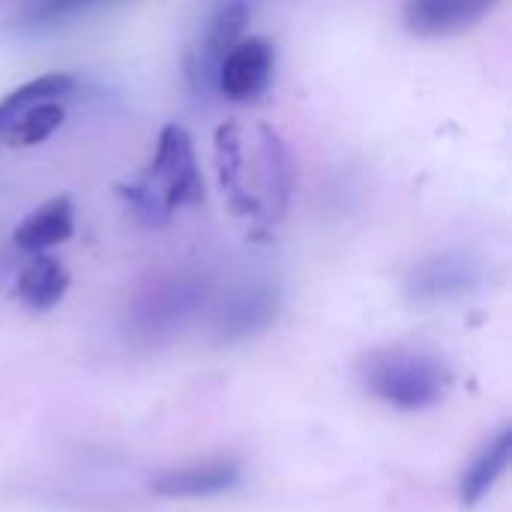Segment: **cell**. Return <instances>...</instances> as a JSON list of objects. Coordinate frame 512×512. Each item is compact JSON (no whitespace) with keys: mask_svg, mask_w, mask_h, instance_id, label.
I'll return each mask as SVG.
<instances>
[{"mask_svg":"<svg viewBox=\"0 0 512 512\" xmlns=\"http://www.w3.org/2000/svg\"><path fill=\"white\" fill-rule=\"evenodd\" d=\"M360 381L375 399L399 411L438 408L453 390V372L441 357L405 345L369 351L360 360Z\"/></svg>","mask_w":512,"mask_h":512,"instance_id":"obj_1","label":"cell"},{"mask_svg":"<svg viewBox=\"0 0 512 512\" xmlns=\"http://www.w3.org/2000/svg\"><path fill=\"white\" fill-rule=\"evenodd\" d=\"M141 183L165 204L168 213L204 201V177L195 153V141L186 126L168 123L156 138V150Z\"/></svg>","mask_w":512,"mask_h":512,"instance_id":"obj_2","label":"cell"},{"mask_svg":"<svg viewBox=\"0 0 512 512\" xmlns=\"http://www.w3.org/2000/svg\"><path fill=\"white\" fill-rule=\"evenodd\" d=\"M207 300V285L195 276H171L150 285L132 306L129 327L138 339H162L183 327Z\"/></svg>","mask_w":512,"mask_h":512,"instance_id":"obj_3","label":"cell"},{"mask_svg":"<svg viewBox=\"0 0 512 512\" xmlns=\"http://www.w3.org/2000/svg\"><path fill=\"white\" fill-rule=\"evenodd\" d=\"M276 78V45L264 36H243L216 66L213 87L240 105L267 96Z\"/></svg>","mask_w":512,"mask_h":512,"instance_id":"obj_4","label":"cell"},{"mask_svg":"<svg viewBox=\"0 0 512 512\" xmlns=\"http://www.w3.org/2000/svg\"><path fill=\"white\" fill-rule=\"evenodd\" d=\"M501 0H405L402 24L420 39H444L474 30Z\"/></svg>","mask_w":512,"mask_h":512,"instance_id":"obj_5","label":"cell"},{"mask_svg":"<svg viewBox=\"0 0 512 512\" xmlns=\"http://www.w3.org/2000/svg\"><path fill=\"white\" fill-rule=\"evenodd\" d=\"M249 3L246 0H225L216 6L213 18L207 21V30H204V39L198 48L189 51V78L201 84H210L213 87V78H216V66L219 60L243 39V30L249 24Z\"/></svg>","mask_w":512,"mask_h":512,"instance_id":"obj_6","label":"cell"},{"mask_svg":"<svg viewBox=\"0 0 512 512\" xmlns=\"http://www.w3.org/2000/svg\"><path fill=\"white\" fill-rule=\"evenodd\" d=\"M240 483V465L231 459L198 462L186 468L162 471L150 480V492L168 501H189V498H216L231 492Z\"/></svg>","mask_w":512,"mask_h":512,"instance_id":"obj_7","label":"cell"},{"mask_svg":"<svg viewBox=\"0 0 512 512\" xmlns=\"http://www.w3.org/2000/svg\"><path fill=\"white\" fill-rule=\"evenodd\" d=\"M474 282H477V267L468 255L441 252V255L420 261L411 270L405 282V294L414 303H441V300L465 294Z\"/></svg>","mask_w":512,"mask_h":512,"instance_id":"obj_8","label":"cell"},{"mask_svg":"<svg viewBox=\"0 0 512 512\" xmlns=\"http://www.w3.org/2000/svg\"><path fill=\"white\" fill-rule=\"evenodd\" d=\"M75 234V207L69 195H54L42 201L36 210H30L12 231V243L27 252H48L54 246H63Z\"/></svg>","mask_w":512,"mask_h":512,"instance_id":"obj_9","label":"cell"},{"mask_svg":"<svg viewBox=\"0 0 512 512\" xmlns=\"http://www.w3.org/2000/svg\"><path fill=\"white\" fill-rule=\"evenodd\" d=\"M276 315H279V294L267 285L249 288L222 306L219 321H216L219 342L252 339V336L264 333L276 321Z\"/></svg>","mask_w":512,"mask_h":512,"instance_id":"obj_10","label":"cell"},{"mask_svg":"<svg viewBox=\"0 0 512 512\" xmlns=\"http://www.w3.org/2000/svg\"><path fill=\"white\" fill-rule=\"evenodd\" d=\"M69 270L48 252L30 255V261L15 276V297L30 312H51L69 291Z\"/></svg>","mask_w":512,"mask_h":512,"instance_id":"obj_11","label":"cell"},{"mask_svg":"<svg viewBox=\"0 0 512 512\" xmlns=\"http://www.w3.org/2000/svg\"><path fill=\"white\" fill-rule=\"evenodd\" d=\"M258 177H261V201L267 204L270 216L279 219L288 207V198H291V156H288V147L285 141L279 138L276 129L270 126H258ZM261 204V207H264Z\"/></svg>","mask_w":512,"mask_h":512,"instance_id":"obj_12","label":"cell"},{"mask_svg":"<svg viewBox=\"0 0 512 512\" xmlns=\"http://www.w3.org/2000/svg\"><path fill=\"white\" fill-rule=\"evenodd\" d=\"M243 129L240 123H225L216 129V171H219V186L228 195L231 207L243 216H261V204L255 195L243 189Z\"/></svg>","mask_w":512,"mask_h":512,"instance_id":"obj_13","label":"cell"},{"mask_svg":"<svg viewBox=\"0 0 512 512\" xmlns=\"http://www.w3.org/2000/svg\"><path fill=\"white\" fill-rule=\"evenodd\" d=\"M512 462V429L504 426L486 450L465 468L462 483H459V498L465 507H477L489 498V492L498 486V480L507 474Z\"/></svg>","mask_w":512,"mask_h":512,"instance_id":"obj_14","label":"cell"},{"mask_svg":"<svg viewBox=\"0 0 512 512\" xmlns=\"http://www.w3.org/2000/svg\"><path fill=\"white\" fill-rule=\"evenodd\" d=\"M78 78L72 72H42L24 84H18L15 90L3 93L0 96V138L6 132V126L27 108L39 105V102H48V99H63L75 90Z\"/></svg>","mask_w":512,"mask_h":512,"instance_id":"obj_15","label":"cell"},{"mask_svg":"<svg viewBox=\"0 0 512 512\" xmlns=\"http://www.w3.org/2000/svg\"><path fill=\"white\" fill-rule=\"evenodd\" d=\"M66 120V108L60 105V99H48L39 102L27 111H21L3 132L0 141H6L9 147H33L48 141Z\"/></svg>","mask_w":512,"mask_h":512,"instance_id":"obj_16","label":"cell"}]
</instances>
